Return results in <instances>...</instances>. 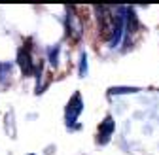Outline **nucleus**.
<instances>
[{
  "instance_id": "39448f33",
  "label": "nucleus",
  "mask_w": 159,
  "mask_h": 155,
  "mask_svg": "<svg viewBox=\"0 0 159 155\" xmlns=\"http://www.w3.org/2000/svg\"><path fill=\"white\" fill-rule=\"evenodd\" d=\"M114 127H116V123H114V119L108 115V117L101 123V127H98V142L106 144L110 140V136H112V132H114Z\"/></svg>"
},
{
  "instance_id": "1a4fd4ad",
  "label": "nucleus",
  "mask_w": 159,
  "mask_h": 155,
  "mask_svg": "<svg viewBox=\"0 0 159 155\" xmlns=\"http://www.w3.org/2000/svg\"><path fill=\"white\" fill-rule=\"evenodd\" d=\"M87 74V55L82 53V61H80V76Z\"/></svg>"
},
{
  "instance_id": "7ed1b4c3",
  "label": "nucleus",
  "mask_w": 159,
  "mask_h": 155,
  "mask_svg": "<svg viewBox=\"0 0 159 155\" xmlns=\"http://www.w3.org/2000/svg\"><path fill=\"white\" fill-rule=\"evenodd\" d=\"M66 29H68V34L74 38V40H80V38H82L84 27H82L80 17L76 15L74 8H68V13H66Z\"/></svg>"
},
{
  "instance_id": "20e7f679",
  "label": "nucleus",
  "mask_w": 159,
  "mask_h": 155,
  "mask_svg": "<svg viewBox=\"0 0 159 155\" xmlns=\"http://www.w3.org/2000/svg\"><path fill=\"white\" fill-rule=\"evenodd\" d=\"M17 64H19V68H21L23 76H34V64H32L29 49H25V47L19 49V53H17Z\"/></svg>"
},
{
  "instance_id": "6e6552de",
  "label": "nucleus",
  "mask_w": 159,
  "mask_h": 155,
  "mask_svg": "<svg viewBox=\"0 0 159 155\" xmlns=\"http://www.w3.org/2000/svg\"><path fill=\"white\" fill-rule=\"evenodd\" d=\"M59 46H55V47H51L49 49V63H51V66H57V57H59Z\"/></svg>"
},
{
  "instance_id": "f03ea898",
  "label": "nucleus",
  "mask_w": 159,
  "mask_h": 155,
  "mask_svg": "<svg viewBox=\"0 0 159 155\" xmlns=\"http://www.w3.org/2000/svg\"><path fill=\"white\" fill-rule=\"evenodd\" d=\"M82 110H84L82 95L76 93V95L72 96V100L68 102V106H66V125H68V127H72V125L76 123V119H78V115L82 113Z\"/></svg>"
},
{
  "instance_id": "0eeeda50",
  "label": "nucleus",
  "mask_w": 159,
  "mask_h": 155,
  "mask_svg": "<svg viewBox=\"0 0 159 155\" xmlns=\"http://www.w3.org/2000/svg\"><path fill=\"white\" fill-rule=\"evenodd\" d=\"M10 72H11V64L10 63H0V82H4L10 76Z\"/></svg>"
},
{
  "instance_id": "423d86ee",
  "label": "nucleus",
  "mask_w": 159,
  "mask_h": 155,
  "mask_svg": "<svg viewBox=\"0 0 159 155\" xmlns=\"http://www.w3.org/2000/svg\"><path fill=\"white\" fill-rule=\"evenodd\" d=\"M136 87H112L108 95H127V93H136Z\"/></svg>"
},
{
  "instance_id": "f257e3e1",
  "label": "nucleus",
  "mask_w": 159,
  "mask_h": 155,
  "mask_svg": "<svg viewBox=\"0 0 159 155\" xmlns=\"http://www.w3.org/2000/svg\"><path fill=\"white\" fill-rule=\"evenodd\" d=\"M97 11H98V27H101V34L106 38V40H110L112 32H114V15H112V10L106 8V6H98Z\"/></svg>"
}]
</instances>
